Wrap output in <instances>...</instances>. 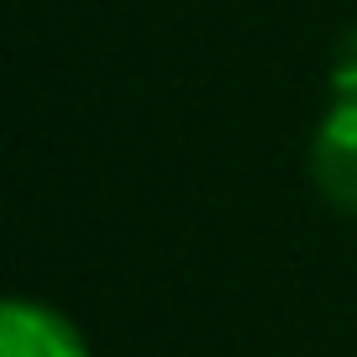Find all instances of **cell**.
Segmentation results:
<instances>
[{
	"mask_svg": "<svg viewBox=\"0 0 357 357\" xmlns=\"http://www.w3.org/2000/svg\"><path fill=\"white\" fill-rule=\"evenodd\" d=\"M310 174H315V190L336 211L357 215V100H336L326 111V121L315 126Z\"/></svg>",
	"mask_w": 357,
	"mask_h": 357,
	"instance_id": "1",
	"label": "cell"
},
{
	"mask_svg": "<svg viewBox=\"0 0 357 357\" xmlns=\"http://www.w3.org/2000/svg\"><path fill=\"white\" fill-rule=\"evenodd\" d=\"M0 357H89L68 315L37 300H6L0 310Z\"/></svg>",
	"mask_w": 357,
	"mask_h": 357,
	"instance_id": "2",
	"label": "cell"
},
{
	"mask_svg": "<svg viewBox=\"0 0 357 357\" xmlns=\"http://www.w3.org/2000/svg\"><path fill=\"white\" fill-rule=\"evenodd\" d=\"M331 84H336V100H357V26L347 32V43L336 47V63H331Z\"/></svg>",
	"mask_w": 357,
	"mask_h": 357,
	"instance_id": "3",
	"label": "cell"
}]
</instances>
